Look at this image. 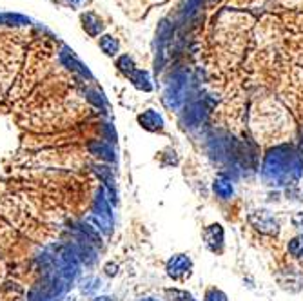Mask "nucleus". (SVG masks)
I'll return each mask as SVG.
<instances>
[{"instance_id":"f257e3e1","label":"nucleus","mask_w":303,"mask_h":301,"mask_svg":"<svg viewBox=\"0 0 303 301\" xmlns=\"http://www.w3.org/2000/svg\"><path fill=\"white\" fill-rule=\"evenodd\" d=\"M303 174V156L291 145H278L267 151L262 165V180L270 187L292 185Z\"/></svg>"},{"instance_id":"f03ea898","label":"nucleus","mask_w":303,"mask_h":301,"mask_svg":"<svg viewBox=\"0 0 303 301\" xmlns=\"http://www.w3.org/2000/svg\"><path fill=\"white\" fill-rule=\"evenodd\" d=\"M187 86H189V76L185 73H176L175 76H171L163 93V103L167 107L175 111L182 107L187 98Z\"/></svg>"},{"instance_id":"7ed1b4c3","label":"nucleus","mask_w":303,"mask_h":301,"mask_svg":"<svg viewBox=\"0 0 303 301\" xmlns=\"http://www.w3.org/2000/svg\"><path fill=\"white\" fill-rule=\"evenodd\" d=\"M249 223L258 232L267 236H278L280 223L267 212V210H253L249 214Z\"/></svg>"},{"instance_id":"20e7f679","label":"nucleus","mask_w":303,"mask_h":301,"mask_svg":"<svg viewBox=\"0 0 303 301\" xmlns=\"http://www.w3.org/2000/svg\"><path fill=\"white\" fill-rule=\"evenodd\" d=\"M191 268H192V261L185 254L173 256L166 265L167 276L173 278V280H185V278H189L191 276Z\"/></svg>"},{"instance_id":"39448f33","label":"nucleus","mask_w":303,"mask_h":301,"mask_svg":"<svg viewBox=\"0 0 303 301\" xmlns=\"http://www.w3.org/2000/svg\"><path fill=\"white\" fill-rule=\"evenodd\" d=\"M204 241L207 245L209 251L212 252H222L224 249V229L220 223H212L204 231Z\"/></svg>"},{"instance_id":"423d86ee","label":"nucleus","mask_w":303,"mask_h":301,"mask_svg":"<svg viewBox=\"0 0 303 301\" xmlns=\"http://www.w3.org/2000/svg\"><path fill=\"white\" fill-rule=\"evenodd\" d=\"M205 115H207V107L204 102H195L187 107L185 115H183V124L185 127H198L204 122Z\"/></svg>"},{"instance_id":"0eeeda50","label":"nucleus","mask_w":303,"mask_h":301,"mask_svg":"<svg viewBox=\"0 0 303 301\" xmlns=\"http://www.w3.org/2000/svg\"><path fill=\"white\" fill-rule=\"evenodd\" d=\"M138 122H140V125L146 131H151V132H158L163 129V118L162 115L158 111H154V109H147V111H144L140 116H138Z\"/></svg>"},{"instance_id":"6e6552de","label":"nucleus","mask_w":303,"mask_h":301,"mask_svg":"<svg viewBox=\"0 0 303 301\" xmlns=\"http://www.w3.org/2000/svg\"><path fill=\"white\" fill-rule=\"evenodd\" d=\"M60 60H62L64 64H66L69 69H73V71H78L80 74H84V76H89L91 78V73H89V69L86 66H84L82 62H80L78 58L75 57V53L71 49H67V47H64L62 49V53H60Z\"/></svg>"},{"instance_id":"1a4fd4ad","label":"nucleus","mask_w":303,"mask_h":301,"mask_svg":"<svg viewBox=\"0 0 303 301\" xmlns=\"http://www.w3.org/2000/svg\"><path fill=\"white\" fill-rule=\"evenodd\" d=\"M82 25L84 29L88 31V35H91V37H98V35L104 31V24H102V20L96 17L95 13H86L82 17Z\"/></svg>"},{"instance_id":"9d476101","label":"nucleus","mask_w":303,"mask_h":301,"mask_svg":"<svg viewBox=\"0 0 303 301\" xmlns=\"http://www.w3.org/2000/svg\"><path fill=\"white\" fill-rule=\"evenodd\" d=\"M129 78H131L133 86L136 87V89H140V91L149 93L151 89H153V84H151V76H149V73H147V71L136 69L133 74H131V76H129Z\"/></svg>"},{"instance_id":"9b49d317","label":"nucleus","mask_w":303,"mask_h":301,"mask_svg":"<svg viewBox=\"0 0 303 301\" xmlns=\"http://www.w3.org/2000/svg\"><path fill=\"white\" fill-rule=\"evenodd\" d=\"M212 190H214V194L218 196V198L229 200L231 196H233L234 187H233V183L229 182V180L218 178V180H214V183H212Z\"/></svg>"},{"instance_id":"f8f14e48","label":"nucleus","mask_w":303,"mask_h":301,"mask_svg":"<svg viewBox=\"0 0 303 301\" xmlns=\"http://www.w3.org/2000/svg\"><path fill=\"white\" fill-rule=\"evenodd\" d=\"M100 47H102V51H104L105 54L115 57L118 51V42H117V38L111 37V35H104V37L100 38Z\"/></svg>"},{"instance_id":"ddd939ff","label":"nucleus","mask_w":303,"mask_h":301,"mask_svg":"<svg viewBox=\"0 0 303 301\" xmlns=\"http://www.w3.org/2000/svg\"><path fill=\"white\" fill-rule=\"evenodd\" d=\"M91 151H93V153H96V156L104 158V160H109V161L115 160L113 149L109 147L107 144H104V142H96V144H93L91 145Z\"/></svg>"},{"instance_id":"4468645a","label":"nucleus","mask_w":303,"mask_h":301,"mask_svg":"<svg viewBox=\"0 0 303 301\" xmlns=\"http://www.w3.org/2000/svg\"><path fill=\"white\" fill-rule=\"evenodd\" d=\"M117 67L125 74V76H131V74L136 71V69H134L133 58L129 57V54H122V57L118 58V60H117Z\"/></svg>"},{"instance_id":"2eb2a0df","label":"nucleus","mask_w":303,"mask_h":301,"mask_svg":"<svg viewBox=\"0 0 303 301\" xmlns=\"http://www.w3.org/2000/svg\"><path fill=\"white\" fill-rule=\"evenodd\" d=\"M287 251H289L291 256H294V258H303V234L294 236L289 241V245H287Z\"/></svg>"},{"instance_id":"dca6fc26","label":"nucleus","mask_w":303,"mask_h":301,"mask_svg":"<svg viewBox=\"0 0 303 301\" xmlns=\"http://www.w3.org/2000/svg\"><path fill=\"white\" fill-rule=\"evenodd\" d=\"M86 222L93 223V225H95V229H98V231H104L105 234H109V232H111V222H109V220H105V218H102V216H98V214H91L88 220H86Z\"/></svg>"},{"instance_id":"f3484780","label":"nucleus","mask_w":303,"mask_h":301,"mask_svg":"<svg viewBox=\"0 0 303 301\" xmlns=\"http://www.w3.org/2000/svg\"><path fill=\"white\" fill-rule=\"evenodd\" d=\"M166 294L169 296V301H196L195 297L191 296L185 290H178V289H167Z\"/></svg>"},{"instance_id":"a211bd4d","label":"nucleus","mask_w":303,"mask_h":301,"mask_svg":"<svg viewBox=\"0 0 303 301\" xmlns=\"http://www.w3.org/2000/svg\"><path fill=\"white\" fill-rule=\"evenodd\" d=\"M204 301H227V296H225L220 289H214V287H212V289H209L207 292H205Z\"/></svg>"},{"instance_id":"6ab92c4d","label":"nucleus","mask_w":303,"mask_h":301,"mask_svg":"<svg viewBox=\"0 0 303 301\" xmlns=\"http://www.w3.org/2000/svg\"><path fill=\"white\" fill-rule=\"evenodd\" d=\"M200 6V0H187V8H185V15H191L192 11H196V8Z\"/></svg>"},{"instance_id":"aec40b11","label":"nucleus","mask_w":303,"mask_h":301,"mask_svg":"<svg viewBox=\"0 0 303 301\" xmlns=\"http://www.w3.org/2000/svg\"><path fill=\"white\" fill-rule=\"evenodd\" d=\"M292 223H294V227H298L303 231V212H298V214L292 216Z\"/></svg>"},{"instance_id":"412c9836","label":"nucleus","mask_w":303,"mask_h":301,"mask_svg":"<svg viewBox=\"0 0 303 301\" xmlns=\"http://www.w3.org/2000/svg\"><path fill=\"white\" fill-rule=\"evenodd\" d=\"M107 274H109V276L117 274V265H115V267H113V265H107Z\"/></svg>"},{"instance_id":"4be33fe9","label":"nucleus","mask_w":303,"mask_h":301,"mask_svg":"<svg viewBox=\"0 0 303 301\" xmlns=\"http://www.w3.org/2000/svg\"><path fill=\"white\" fill-rule=\"evenodd\" d=\"M66 2H69V4H73V6H80V4H84L86 0H66Z\"/></svg>"},{"instance_id":"5701e85b","label":"nucleus","mask_w":303,"mask_h":301,"mask_svg":"<svg viewBox=\"0 0 303 301\" xmlns=\"http://www.w3.org/2000/svg\"><path fill=\"white\" fill-rule=\"evenodd\" d=\"M142 301H158V299H154V297H146V299H142Z\"/></svg>"}]
</instances>
